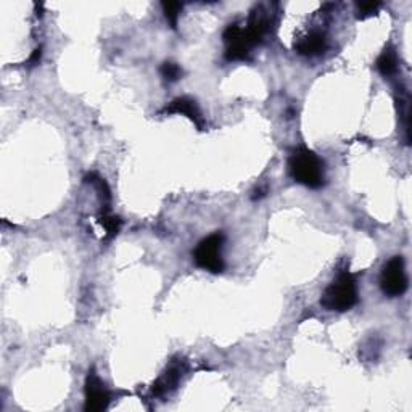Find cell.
Segmentation results:
<instances>
[{
  "instance_id": "cell-12",
  "label": "cell",
  "mask_w": 412,
  "mask_h": 412,
  "mask_svg": "<svg viewBox=\"0 0 412 412\" xmlns=\"http://www.w3.org/2000/svg\"><path fill=\"white\" fill-rule=\"evenodd\" d=\"M160 73H161V76H163L166 81H170V83H174V81H177L179 78L182 76V69L179 65H176V63H172V61H166L161 65L160 68Z\"/></svg>"
},
{
  "instance_id": "cell-11",
  "label": "cell",
  "mask_w": 412,
  "mask_h": 412,
  "mask_svg": "<svg viewBox=\"0 0 412 412\" xmlns=\"http://www.w3.org/2000/svg\"><path fill=\"white\" fill-rule=\"evenodd\" d=\"M181 10H182V4H179V2H165L163 4L165 16H166V20L170 21V25L172 29L177 28V20H179V13H181Z\"/></svg>"
},
{
  "instance_id": "cell-6",
  "label": "cell",
  "mask_w": 412,
  "mask_h": 412,
  "mask_svg": "<svg viewBox=\"0 0 412 412\" xmlns=\"http://www.w3.org/2000/svg\"><path fill=\"white\" fill-rule=\"evenodd\" d=\"M84 392H86L84 409L87 412H100L108 408L110 393L107 392V388L103 387L102 380L98 379L94 369L89 370V374H87Z\"/></svg>"
},
{
  "instance_id": "cell-9",
  "label": "cell",
  "mask_w": 412,
  "mask_h": 412,
  "mask_svg": "<svg viewBox=\"0 0 412 412\" xmlns=\"http://www.w3.org/2000/svg\"><path fill=\"white\" fill-rule=\"evenodd\" d=\"M377 69H379L380 74H384L385 78L393 76L394 73L398 71V55L396 50L393 47H387L382 55L377 60Z\"/></svg>"
},
{
  "instance_id": "cell-10",
  "label": "cell",
  "mask_w": 412,
  "mask_h": 412,
  "mask_svg": "<svg viewBox=\"0 0 412 412\" xmlns=\"http://www.w3.org/2000/svg\"><path fill=\"white\" fill-rule=\"evenodd\" d=\"M98 223L103 229L107 232V239H113L119 234L121 230V225H123V220H121L118 216H113V214H110L108 211H103V214L100 218H98Z\"/></svg>"
},
{
  "instance_id": "cell-14",
  "label": "cell",
  "mask_w": 412,
  "mask_h": 412,
  "mask_svg": "<svg viewBox=\"0 0 412 412\" xmlns=\"http://www.w3.org/2000/svg\"><path fill=\"white\" fill-rule=\"evenodd\" d=\"M40 57H42V50H40V47H39V49H36V50L33 52V55H31V57H29L28 66H36V65H39Z\"/></svg>"
},
{
  "instance_id": "cell-1",
  "label": "cell",
  "mask_w": 412,
  "mask_h": 412,
  "mask_svg": "<svg viewBox=\"0 0 412 412\" xmlns=\"http://www.w3.org/2000/svg\"><path fill=\"white\" fill-rule=\"evenodd\" d=\"M288 171L295 181L310 189H321L326 181L322 160L306 147L293 150L288 158Z\"/></svg>"
},
{
  "instance_id": "cell-2",
  "label": "cell",
  "mask_w": 412,
  "mask_h": 412,
  "mask_svg": "<svg viewBox=\"0 0 412 412\" xmlns=\"http://www.w3.org/2000/svg\"><path fill=\"white\" fill-rule=\"evenodd\" d=\"M358 303V283L351 272H341L322 293L321 305L327 311L345 312Z\"/></svg>"
},
{
  "instance_id": "cell-8",
  "label": "cell",
  "mask_w": 412,
  "mask_h": 412,
  "mask_svg": "<svg viewBox=\"0 0 412 412\" xmlns=\"http://www.w3.org/2000/svg\"><path fill=\"white\" fill-rule=\"evenodd\" d=\"M327 47V40L326 36H324V33L314 31L307 33L306 36L301 37L297 44H295V50L298 52L300 55L303 57H316V55H321L324 50Z\"/></svg>"
},
{
  "instance_id": "cell-15",
  "label": "cell",
  "mask_w": 412,
  "mask_h": 412,
  "mask_svg": "<svg viewBox=\"0 0 412 412\" xmlns=\"http://www.w3.org/2000/svg\"><path fill=\"white\" fill-rule=\"evenodd\" d=\"M266 195V192L263 189H258V190H254V195L252 196L253 200H259V199H263V196Z\"/></svg>"
},
{
  "instance_id": "cell-5",
  "label": "cell",
  "mask_w": 412,
  "mask_h": 412,
  "mask_svg": "<svg viewBox=\"0 0 412 412\" xmlns=\"http://www.w3.org/2000/svg\"><path fill=\"white\" fill-rule=\"evenodd\" d=\"M224 42L228 44L225 49V58L229 61H245L249 58V45L245 36V29H242L237 23L229 25L224 31Z\"/></svg>"
},
{
  "instance_id": "cell-7",
  "label": "cell",
  "mask_w": 412,
  "mask_h": 412,
  "mask_svg": "<svg viewBox=\"0 0 412 412\" xmlns=\"http://www.w3.org/2000/svg\"><path fill=\"white\" fill-rule=\"evenodd\" d=\"M163 113L167 114H184L187 116V118L192 121V123L199 127L200 131H205L206 123H205V118H203V114L200 112L199 105H196L195 100L192 98H187V97H179V98H174V100L167 105Z\"/></svg>"
},
{
  "instance_id": "cell-13",
  "label": "cell",
  "mask_w": 412,
  "mask_h": 412,
  "mask_svg": "<svg viewBox=\"0 0 412 412\" xmlns=\"http://www.w3.org/2000/svg\"><path fill=\"white\" fill-rule=\"evenodd\" d=\"M380 8L379 2H367V4H358V18H367L372 16L377 10Z\"/></svg>"
},
{
  "instance_id": "cell-3",
  "label": "cell",
  "mask_w": 412,
  "mask_h": 412,
  "mask_svg": "<svg viewBox=\"0 0 412 412\" xmlns=\"http://www.w3.org/2000/svg\"><path fill=\"white\" fill-rule=\"evenodd\" d=\"M223 245L224 235L220 234V232H214L210 237L203 239L199 245H196L194 252L195 264L201 269L213 272V274L223 272L224 271Z\"/></svg>"
},
{
  "instance_id": "cell-4",
  "label": "cell",
  "mask_w": 412,
  "mask_h": 412,
  "mask_svg": "<svg viewBox=\"0 0 412 412\" xmlns=\"http://www.w3.org/2000/svg\"><path fill=\"white\" fill-rule=\"evenodd\" d=\"M380 287L384 293L390 298H396L404 295L408 290V276L403 257H393L384 266L380 274Z\"/></svg>"
}]
</instances>
